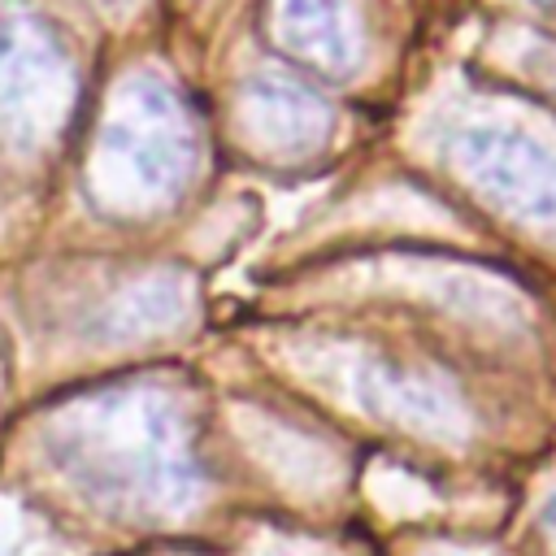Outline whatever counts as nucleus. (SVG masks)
<instances>
[{
	"label": "nucleus",
	"instance_id": "obj_1",
	"mask_svg": "<svg viewBox=\"0 0 556 556\" xmlns=\"http://www.w3.org/2000/svg\"><path fill=\"white\" fill-rule=\"evenodd\" d=\"M61 478L130 521H174L200 495L191 417L161 387H109L70 400L43 430Z\"/></svg>",
	"mask_w": 556,
	"mask_h": 556
},
{
	"label": "nucleus",
	"instance_id": "obj_2",
	"mask_svg": "<svg viewBox=\"0 0 556 556\" xmlns=\"http://www.w3.org/2000/svg\"><path fill=\"white\" fill-rule=\"evenodd\" d=\"M187 161H191V130L182 122V109L169 96L139 87L130 100H122L109 130L100 135V156L91 178L100 200L139 213L178 191V182L187 178Z\"/></svg>",
	"mask_w": 556,
	"mask_h": 556
},
{
	"label": "nucleus",
	"instance_id": "obj_3",
	"mask_svg": "<svg viewBox=\"0 0 556 556\" xmlns=\"http://www.w3.org/2000/svg\"><path fill=\"white\" fill-rule=\"evenodd\" d=\"M70 100V74L52 39L26 22L0 30V117L22 139H43Z\"/></svg>",
	"mask_w": 556,
	"mask_h": 556
},
{
	"label": "nucleus",
	"instance_id": "obj_4",
	"mask_svg": "<svg viewBox=\"0 0 556 556\" xmlns=\"http://www.w3.org/2000/svg\"><path fill=\"white\" fill-rule=\"evenodd\" d=\"M465 169L508 213L543 226L556 222V156L534 139L508 130L465 135Z\"/></svg>",
	"mask_w": 556,
	"mask_h": 556
},
{
	"label": "nucleus",
	"instance_id": "obj_5",
	"mask_svg": "<svg viewBox=\"0 0 556 556\" xmlns=\"http://www.w3.org/2000/svg\"><path fill=\"white\" fill-rule=\"evenodd\" d=\"M274 39L321 74H343L361 48L348 0H274Z\"/></svg>",
	"mask_w": 556,
	"mask_h": 556
},
{
	"label": "nucleus",
	"instance_id": "obj_6",
	"mask_svg": "<svg viewBox=\"0 0 556 556\" xmlns=\"http://www.w3.org/2000/svg\"><path fill=\"white\" fill-rule=\"evenodd\" d=\"M239 122L252 135L248 143L265 156H300L317 148L330 126L321 104L291 83H256L239 109Z\"/></svg>",
	"mask_w": 556,
	"mask_h": 556
},
{
	"label": "nucleus",
	"instance_id": "obj_7",
	"mask_svg": "<svg viewBox=\"0 0 556 556\" xmlns=\"http://www.w3.org/2000/svg\"><path fill=\"white\" fill-rule=\"evenodd\" d=\"M539 530H543V539H547V547H552V556H556V500L543 508V521H539Z\"/></svg>",
	"mask_w": 556,
	"mask_h": 556
},
{
	"label": "nucleus",
	"instance_id": "obj_8",
	"mask_svg": "<svg viewBox=\"0 0 556 556\" xmlns=\"http://www.w3.org/2000/svg\"><path fill=\"white\" fill-rule=\"evenodd\" d=\"M547 4H556V0H547Z\"/></svg>",
	"mask_w": 556,
	"mask_h": 556
}]
</instances>
